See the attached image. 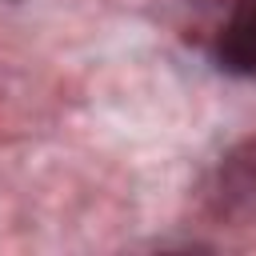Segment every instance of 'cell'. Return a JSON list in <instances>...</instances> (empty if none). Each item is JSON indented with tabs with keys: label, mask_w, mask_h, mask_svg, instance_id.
<instances>
[{
	"label": "cell",
	"mask_w": 256,
	"mask_h": 256,
	"mask_svg": "<svg viewBox=\"0 0 256 256\" xmlns=\"http://www.w3.org/2000/svg\"><path fill=\"white\" fill-rule=\"evenodd\" d=\"M204 208L216 224L244 228L256 220V136L236 140L212 168Z\"/></svg>",
	"instance_id": "6da1fadb"
},
{
	"label": "cell",
	"mask_w": 256,
	"mask_h": 256,
	"mask_svg": "<svg viewBox=\"0 0 256 256\" xmlns=\"http://www.w3.org/2000/svg\"><path fill=\"white\" fill-rule=\"evenodd\" d=\"M216 64L228 76H256V0H232L216 36Z\"/></svg>",
	"instance_id": "7a4b0ae2"
}]
</instances>
